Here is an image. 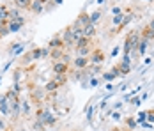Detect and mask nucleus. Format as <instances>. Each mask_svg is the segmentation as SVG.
<instances>
[{"label":"nucleus","mask_w":154,"mask_h":131,"mask_svg":"<svg viewBox=\"0 0 154 131\" xmlns=\"http://www.w3.org/2000/svg\"><path fill=\"white\" fill-rule=\"evenodd\" d=\"M133 20H135V13H133V11H129V13L126 11V13H124V18H122V23H121V27L115 30V32L119 34V32H121L122 29H126V27H128V25H129V23H131Z\"/></svg>","instance_id":"12"},{"label":"nucleus","mask_w":154,"mask_h":131,"mask_svg":"<svg viewBox=\"0 0 154 131\" xmlns=\"http://www.w3.org/2000/svg\"><path fill=\"white\" fill-rule=\"evenodd\" d=\"M13 57H16V55H20V53H25V46L21 43H13V44H9V50H7Z\"/></svg>","instance_id":"15"},{"label":"nucleus","mask_w":154,"mask_h":131,"mask_svg":"<svg viewBox=\"0 0 154 131\" xmlns=\"http://www.w3.org/2000/svg\"><path fill=\"white\" fill-rule=\"evenodd\" d=\"M20 78H21V69L13 71V82H14V83H20Z\"/></svg>","instance_id":"34"},{"label":"nucleus","mask_w":154,"mask_h":131,"mask_svg":"<svg viewBox=\"0 0 154 131\" xmlns=\"http://www.w3.org/2000/svg\"><path fill=\"white\" fill-rule=\"evenodd\" d=\"M140 36L151 43V41H154V29L149 27V25H145V27H142V30H140Z\"/></svg>","instance_id":"13"},{"label":"nucleus","mask_w":154,"mask_h":131,"mask_svg":"<svg viewBox=\"0 0 154 131\" xmlns=\"http://www.w3.org/2000/svg\"><path fill=\"white\" fill-rule=\"evenodd\" d=\"M101 18H103V11H101V9H96L92 14H91V23H92V25H97V23L101 21Z\"/></svg>","instance_id":"26"},{"label":"nucleus","mask_w":154,"mask_h":131,"mask_svg":"<svg viewBox=\"0 0 154 131\" xmlns=\"http://www.w3.org/2000/svg\"><path fill=\"white\" fill-rule=\"evenodd\" d=\"M83 36H85V37H89V39H94V37L97 36V32H96V25L89 23V25L83 29Z\"/></svg>","instance_id":"20"},{"label":"nucleus","mask_w":154,"mask_h":131,"mask_svg":"<svg viewBox=\"0 0 154 131\" xmlns=\"http://www.w3.org/2000/svg\"><path fill=\"white\" fill-rule=\"evenodd\" d=\"M105 2H106V0H96V4H97V5H103Z\"/></svg>","instance_id":"51"},{"label":"nucleus","mask_w":154,"mask_h":131,"mask_svg":"<svg viewBox=\"0 0 154 131\" xmlns=\"http://www.w3.org/2000/svg\"><path fill=\"white\" fill-rule=\"evenodd\" d=\"M92 44H94V39H89V37L83 36L80 41L75 43V50H76V48H92Z\"/></svg>","instance_id":"18"},{"label":"nucleus","mask_w":154,"mask_h":131,"mask_svg":"<svg viewBox=\"0 0 154 131\" xmlns=\"http://www.w3.org/2000/svg\"><path fill=\"white\" fill-rule=\"evenodd\" d=\"M45 98H46V90H45V87H32L30 89V101L35 103L37 106L43 104Z\"/></svg>","instance_id":"3"},{"label":"nucleus","mask_w":154,"mask_h":131,"mask_svg":"<svg viewBox=\"0 0 154 131\" xmlns=\"http://www.w3.org/2000/svg\"><path fill=\"white\" fill-rule=\"evenodd\" d=\"M121 108H122V101H121V103H115L112 110H121Z\"/></svg>","instance_id":"47"},{"label":"nucleus","mask_w":154,"mask_h":131,"mask_svg":"<svg viewBox=\"0 0 154 131\" xmlns=\"http://www.w3.org/2000/svg\"><path fill=\"white\" fill-rule=\"evenodd\" d=\"M147 46H149V41H147V39H143V37H140L138 44H137V55H138V57H143V55H145Z\"/></svg>","instance_id":"16"},{"label":"nucleus","mask_w":154,"mask_h":131,"mask_svg":"<svg viewBox=\"0 0 154 131\" xmlns=\"http://www.w3.org/2000/svg\"><path fill=\"white\" fill-rule=\"evenodd\" d=\"M110 73L113 74V78H119V76H121V71H119V67H117V64H115V66H113V67L110 69Z\"/></svg>","instance_id":"40"},{"label":"nucleus","mask_w":154,"mask_h":131,"mask_svg":"<svg viewBox=\"0 0 154 131\" xmlns=\"http://www.w3.org/2000/svg\"><path fill=\"white\" fill-rule=\"evenodd\" d=\"M149 96H151V90H145V92H143V94L140 96V101L143 103V101H145V99H147V98H149Z\"/></svg>","instance_id":"44"},{"label":"nucleus","mask_w":154,"mask_h":131,"mask_svg":"<svg viewBox=\"0 0 154 131\" xmlns=\"http://www.w3.org/2000/svg\"><path fill=\"white\" fill-rule=\"evenodd\" d=\"M149 2H152V0H149Z\"/></svg>","instance_id":"55"},{"label":"nucleus","mask_w":154,"mask_h":131,"mask_svg":"<svg viewBox=\"0 0 154 131\" xmlns=\"http://www.w3.org/2000/svg\"><path fill=\"white\" fill-rule=\"evenodd\" d=\"M147 25H149V27H152V29H154V18L151 20V23H147Z\"/></svg>","instance_id":"52"},{"label":"nucleus","mask_w":154,"mask_h":131,"mask_svg":"<svg viewBox=\"0 0 154 131\" xmlns=\"http://www.w3.org/2000/svg\"><path fill=\"white\" fill-rule=\"evenodd\" d=\"M85 110H87V122H91L92 124L94 122V114H96V106L92 104V101H89L87 103V106H85Z\"/></svg>","instance_id":"19"},{"label":"nucleus","mask_w":154,"mask_h":131,"mask_svg":"<svg viewBox=\"0 0 154 131\" xmlns=\"http://www.w3.org/2000/svg\"><path fill=\"white\" fill-rule=\"evenodd\" d=\"M7 21H9V7L0 5V23H7Z\"/></svg>","instance_id":"23"},{"label":"nucleus","mask_w":154,"mask_h":131,"mask_svg":"<svg viewBox=\"0 0 154 131\" xmlns=\"http://www.w3.org/2000/svg\"><path fill=\"white\" fill-rule=\"evenodd\" d=\"M71 66L76 71H83L91 66V60H89V57H76L75 60H71Z\"/></svg>","instance_id":"6"},{"label":"nucleus","mask_w":154,"mask_h":131,"mask_svg":"<svg viewBox=\"0 0 154 131\" xmlns=\"http://www.w3.org/2000/svg\"><path fill=\"white\" fill-rule=\"evenodd\" d=\"M129 103H131L133 106H140V104H142V101H140V96H133V98L129 99Z\"/></svg>","instance_id":"39"},{"label":"nucleus","mask_w":154,"mask_h":131,"mask_svg":"<svg viewBox=\"0 0 154 131\" xmlns=\"http://www.w3.org/2000/svg\"><path fill=\"white\" fill-rule=\"evenodd\" d=\"M89 23H91V14H89L87 11H80L78 18L75 20V21H73V25H76V27H82V29H85Z\"/></svg>","instance_id":"7"},{"label":"nucleus","mask_w":154,"mask_h":131,"mask_svg":"<svg viewBox=\"0 0 154 131\" xmlns=\"http://www.w3.org/2000/svg\"><path fill=\"white\" fill-rule=\"evenodd\" d=\"M142 122H145V110L138 112V115H137V124H142Z\"/></svg>","instance_id":"36"},{"label":"nucleus","mask_w":154,"mask_h":131,"mask_svg":"<svg viewBox=\"0 0 154 131\" xmlns=\"http://www.w3.org/2000/svg\"><path fill=\"white\" fill-rule=\"evenodd\" d=\"M99 82H101V80H99L97 76H91V82H89V85L94 89V87H97V85H99Z\"/></svg>","instance_id":"37"},{"label":"nucleus","mask_w":154,"mask_h":131,"mask_svg":"<svg viewBox=\"0 0 154 131\" xmlns=\"http://www.w3.org/2000/svg\"><path fill=\"white\" fill-rule=\"evenodd\" d=\"M35 119H39L41 122H45L46 124V128H51V126H55L57 124V120H59V117H55L48 108H37V112H35Z\"/></svg>","instance_id":"2"},{"label":"nucleus","mask_w":154,"mask_h":131,"mask_svg":"<svg viewBox=\"0 0 154 131\" xmlns=\"http://www.w3.org/2000/svg\"><path fill=\"white\" fill-rule=\"evenodd\" d=\"M67 78H69V74H53V80L59 83V87H62L67 82Z\"/></svg>","instance_id":"27"},{"label":"nucleus","mask_w":154,"mask_h":131,"mask_svg":"<svg viewBox=\"0 0 154 131\" xmlns=\"http://www.w3.org/2000/svg\"><path fill=\"white\" fill-rule=\"evenodd\" d=\"M89 60H91V64L101 66V64L106 60V53H105L101 48H94L92 51H91V55H89Z\"/></svg>","instance_id":"4"},{"label":"nucleus","mask_w":154,"mask_h":131,"mask_svg":"<svg viewBox=\"0 0 154 131\" xmlns=\"http://www.w3.org/2000/svg\"><path fill=\"white\" fill-rule=\"evenodd\" d=\"M124 124H126V129H129V131H135L137 126H138L135 117H126V119H124Z\"/></svg>","instance_id":"22"},{"label":"nucleus","mask_w":154,"mask_h":131,"mask_svg":"<svg viewBox=\"0 0 154 131\" xmlns=\"http://www.w3.org/2000/svg\"><path fill=\"white\" fill-rule=\"evenodd\" d=\"M119 14H122V7L113 5V7H112V16H119Z\"/></svg>","instance_id":"38"},{"label":"nucleus","mask_w":154,"mask_h":131,"mask_svg":"<svg viewBox=\"0 0 154 131\" xmlns=\"http://www.w3.org/2000/svg\"><path fill=\"white\" fill-rule=\"evenodd\" d=\"M5 129H7V124H5L4 119H0V131H5Z\"/></svg>","instance_id":"45"},{"label":"nucleus","mask_w":154,"mask_h":131,"mask_svg":"<svg viewBox=\"0 0 154 131\" xmlns=\"http://www.w3.org/2000/svg\"><path fill=\"white\" fill-rule=\"evenodd\" d=\"M145 120L149 124H154V110H145Z\"/></svg>","instance_id":"33"},{"label":"nucleus","mask_w":154,"mask_h":131,"mask_svg":"<svg viewBox=\"0 0 154 131\" xmlns=\"http://www.w3.org/2000/svg\"><path fill=\"white\" fill-rule=\"evenodd\" d=\"M39 2H41V4H46L48 0H39Z\"/></svg>","instance_id":"53"},{"label":"nucleus","mask_w":154,"mask_h":131,"mask_svg":"<svg viewBox=\"0 0 154 131\" xmlns=\"http://www.w3.org/2000/svg\"><path fill=\"white\" fill-rule=\"evenodd\" d=\"M20 131H27V129H20Z\"/></svg>","instance_id":"54"},{"label":"nucleus","mask_w":154,"mask_h":131,"mask_svg":"<svg viewBox=\"0 0 154 131\" xmlns=\"http://www.w3.org/2000/svg\"><path fill=\"white\" fill-rule=\"evenodd\" d=\"M62 55H64V50L62 48H55V50H50V57L53 62H57V60H60Z\"/></svg>","instance_id":"25"},{"label":"nucleus","mask_w":154,"mask_h":131,"mask_svg":"<svg viewBox=\"0 0 154 131\" xmlns=\"http://www.w3.org/2000/svg\"><path fill=\"white\" fill-rule=\"evenodd\" d=\"M29 11L32 14H43L45 13V4H41L39 0H32L30 5H29Z\"/></svg>","instance_id":"10"},{"label":"nucleus","mask_w":154,"mask_h":131,"mask_svg":"<svg viewBox=\"0 0 154 131\" xmlns=\"http://www.w3.org/2000/svg\"><path fill=\"white\" fill-rule=\"evenodd\" d=\"M110 131H129V129H121V128H112Z\"/></svg>","instance_id":"50"},{"label":"nucleus","mask_w":154,"mask_h":131,"mask_svg":"<svg viewBox=\"0 0 154 131\" xmlns=\"http://www.w3.org/2000/svg\"><path fill=\"white\" fill-rule=\"evenodd\" d=\"M5 36H9V29H7V25L0 29V39H2V37H5Z\"/></svg>","instance_id":"42"},{"label":"nucleus","mask_w":154,"mask_h":131,"mask_svg":"<svg viewBox=\"0 0 154 131\" xmlns=\"http://www.w3.org/2000/svg\"><path fill=\"white\" fill-rule=\"evenodd\" d=\"M20 110H21V115L23 117H29L30 115V112H32L30 103L27 101V99H21V98H20Z\"/></svg>","instance_id":"17"},{"label":"nucleus","mask_w":154,"mask_h":131,"mask_svg":"<svg viewBox=\"0 0 154 131\" xmlns=\"http://www.w3.org/2000/svg\"><path fill=\"white\" fill-rule=\"evenodd\" d=\"M113 89H115V87H113V85H112V83H110V82H108V83H106V90H110V92H112V90H113Z\"/></svg>","instance_id":"49"},{"label":"nucleus","mask_w":154,"mask_h":131,"mask_svg":"<svg viewBox=\"0 0 154 131\" xmlns=\"http://www.w3.org/2000/svg\"><path fill=\"white\" fill-rule=\"evenodd\" d=\"M34 129H35V131H45V129H46V124H45V122H41L39 119H35V120H34Z\"/></svg>","instance_id":"32"},{"label":"nucleus","mask_w":154,"mask_h":131,"mask_svg":"<svg viewBox=\"0 0 154 131\" xmlns=\"http://www.w3.org/2000/svg\"><path fill=\"white\" fill-rule=\"evenodd\" d=\"M117 67H119V71H121V76H128V74L131 73V64L119 62V64H117Z\"/></svg>","instance_id":"24"},{"label":"nucleus","mask_w":154,"mask_h":131,"mask_svg":"<svg viewBox=\"0 0 154 131\" xmlns=\"http://www.w3.org/2000/svg\"><path fill=\"white\" fill-rule=\"evenodd\" d=\"M30 51H32V57H34V62H35V60H41V58H45V57H50V50H48V46L34 48V50H30Z\"/></svg>","instance_id":"8"},{"label":"nucleus","mask_w":154,"mask_h":131,"mask_svg":"<svg viewBox=\"0 0 154 131\" xmlns=\"http://www.w3.org/2000/svg\"><path fill=\"white\" fill-rule=\"evenodd\" d=\"M119 53H121V46H115V48L112 50V53H110V55H112V57H117Z\"/></svg>","instance_id":"43"},{"label":"nucleus","mask_w":154,"mask_h":131,"mask_svg":"<svg viewBox=\"0 0 154 131\" xmlns=\"http://www.w3.org/2000/svg\"><path fill=\"white\" fill-rule=\"evenodd\" d=\"M48 50H55V48H62L64 50V43H62V37H60V34H55L50 41H48Z\"/></svg>","instance_id":"9"},{"label":"nucleus","mask_w":154,"mask_h":131,"mask_svg":"<svg viewBox=\"0 0 154 131\" xmlns=\"http://www.w3.org/2000/svg\"><path fill=\"white\" fill-rule=\"evenodd\" d=\"M103 80H105V82H112V80H115V78H113V74L110 73V71H106V73L103 74Z\"/></svg>","instance_id":"41"},{"label":"nucleus","mask_w":154,"mask_h":131,"mask_svg":"<svg viewBox=\"0 0 154 131\" xmlns=\"http://www.w3.org/2000/svg\"><path fill=\"white\" fill-rule=\"evenodd\" d=\"M32 0H14V5L16 9H29Z\"/></svg>","instance_id":"28"},{"label":"nucleus","mask_w":154,"mask_h":131,"mask_svg":"<svg viewBox=\"0 0 154 131\" xmlns=\"http://www.w3.org/2000/svg\"><path fill=\"white\" fill-rule=\"evenodd\" d=\"M0 114L4 117H9L11 115V106L5 99V94H0Z\"/></svg>","instance_id":"11"},{"label":"nucleus","mask_w":154,"mask_h":131,"mask_svg":"<svg viewBox=\"0 0 154 131\" xmlns=\"http://www.w3.org/2000/svg\"><path fill=\"white\" fill-rule=\"evenodd\" d=\"M110 117H112L113 120H121V119H122V114H121L119 110H112V114H110Z\"/></svg>","instance_id":"35"},{"label":"nucleus","mask_w":154,"mask_h":131,"mask_svg":"<svg viewBox=\"0 0 154 131\" xmlns=\"http://www.w3.org/2000/svg\"><path fill=\"white\" fill-rule=\"evenodd\" d=\"M122 18H124V13H122V14H119V16H113V18H112V25H113V29H115V30L121 27ZM115 34H117V32H115Z\"/></svg>","instance_id":"29"},{"label":"nucleus","mask_w":154,"mask_h":131,"mask_svg":"<svg viewBox=\"0 0 154 131\" xmlns=\"http://www.w3.org/2000/svg\"><path fill=\"white\" fill-rule=\"evenodd\" d=\"M23 25H20V23H14V21H7V29H9V34H14L18 30L21 29Z\"/></svg>","instance_id":"30"},{"label":"nucleus","mask_w":154,"mask_h":131,"mask_svg":"<svg viewBox=\"0 0 154 131\" xmlns=\"http://www.w3.org/2000/svg\"><path fill=\"white\" fill-rule=\"evenodd\" d=\"M140 30L135 29L131 32H128L126 39H124V44H122V51L124 55H137V44L140 41Z\"/></svg>","instance_id":"1"},{"label":"nucleus","mask_w":154,"mask_h":131,"mask_svg":"<svg viewBox=\"0 0 154 131\" xmlns=\"http://www.w3.org/2000/svg\"><path fill=\"white\" fill-rule=\"evenodd\" d=\"M152 60H154L152 57H147V58H145V60H143V67H147L149 64H152Z\"/></svg>","instance_id":"46"},{"label":"nucleus","mask_w":154,"mask_h":131,"mask_svg":"<svg viewBox=\"0 0 154 131\" xmlns=\"http://www.w3.org/2000/svg\"><path fill=\"white\" fill-rule=\"evenodd\" d=\"M34 62V57H32V51H25L23 57H21V64H30Z\"/></svg>","instance_id":"31"},{"label":"nucleus","mask_w":154,"mask_h":131,"mask_svg":"<svg viewBox=\"0 0 154 131\" xmlns=\"http://www.w3.org/2000/svg\"><path fill=\"white\" fill-rule=\"evenodd\" d=\"M51 71H53V74H69V71H71V64L62 62V60H57V62H53Z\"/></svg>","instance_id":"5"},{"label":"nucleus","mask_w":154,"mask_h":131,"mask_svg":"<svg viewBox=\"0 0 154 131\" xmlns=\"http://www.w3.org/2000/svg\"><path fill=\"white\" fill-rule=\"evenodd\" d=\"M9 21H14V23H20V25H25V18L20 14L16 9H9Z\"/></svg>","instance_id":"14"},{"label":"nucleus","mask_w":154,"mask_h":131,"mask_svg":"<svg viewBox=\"0 0 154 131\" xmlns=\"http://www.w3.org/2000/svg\"><path fill=\"white\" fill-rule=\"evenodd\" d=\"M59 89H60V87H59V83H57V82H55L53 78H51V80L48 82L46 85H45V90H46V94H55V92H57Z\"/></svg>","instance_id":"21"},{"label":"nucleus","mask_w":154,"mask_h":131,"mask_svg":"<svg viewBox=\"0 0 154 131\" xmlns=\"http://www.w3.org/2000/svg\"><path fill=\"white\" fill-rule=\"evenodd\" d=\"M11 64H13V60H7V64H5V66H4V71H7V69H9V67H11Z\"/></svg>","instance_id":"48"}]
</instances>
